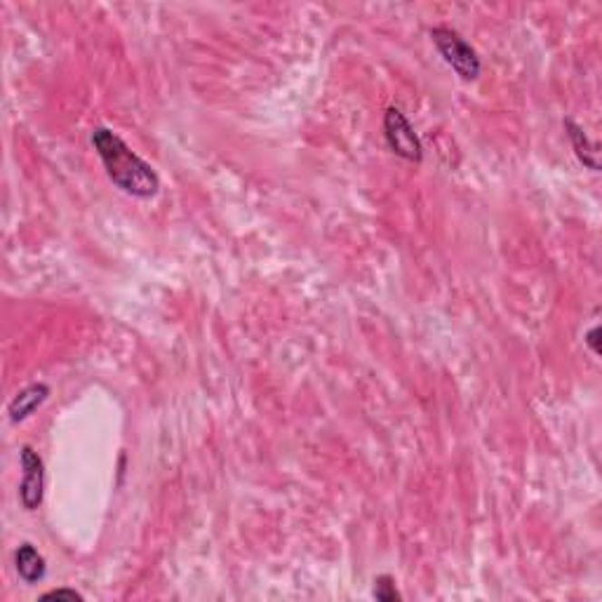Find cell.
Here are the masks:
<instances>
[{"mask_svg": "<svg viewBox=\"0 0 602 602\" xmlns=\"http://www.w3.org/2000/svg\"><path fill=\"white\" fill-rule=\"evenodd\" d=\"M92 146L104 162L109 180L132 198H153L160 191V177L141 156L109 128L92 130Z\"/></svg>", "mask_w": 602, "mask_h": 602, "instance_id": "1", "label": "cell"}, {"mask_svg": "<svg viewBox=\"0 0 602 602\" xmlns=\"http://www.w3.org/2000/svg\"><path fill=\"white\" fill-rule=\"evenodd\" d=\"M431 41H433L441 57L445 59L461 81H478V75L482 71L481 57L457 31L450 29V26H433L431 29Z\"/></svg>", "mask_w": 602, "mask_h": 602, "instance_id": "2", "label": "cell"}, {"mask_svg": "<svg viewBox=\"0 0 602 602\" xmlns=\"http://www.w3.org/2000/svg\"><path fill=\"white\" fill-rule=\"evenodd\" d=\"M384 137H386L388 149L393 150L395 156L405 158L410 162H422L423 158V146L422 140L417 137L412 122L400 109L391 106L384 113Z\"/></svg>", "mask_w": 602, "mask_h": 602, "instance_id": "3", "label": "cell"}, {"mask_svg": "<svg viewBox=\"0 0 602 602\" xmlns=\"http://www.w3.org/2000/svg\"><path fill=\"white\" fill-rule=\"evenodd\" d=\"M22 485H19V501L26 510H35L43 504L45 494V461L31 445L22 447Z\"/></svg>", "mask_w": 602, "mask_h": 602, "instance_id": "4", "label": "cell"}, {"mask_svg": "<svg viewBox=\"0 0 602 602\" xmlns=\"http://www.w3.org/2000/svg\"><path fill=\"white\" fill-rule=\"evenodd\" d=\"M50 398V386L43 382L31 384V386L22 388L7 405V414H10L12 423H22L24 419H29L38 407Z\"/></svg>", "mask_w": 602, "mask_h": 602, "instance_id": "5", "label": "cell"}, {"mask_svg": "<svg viewBox=\"0 0 602 602\" xmlns=\"http://www.w3.org/2000/svg\"><path fill=\"white\" fill-rule=\"evenodd\" d=\"M15 565H17V574L19 579L26 581V584H38V581L45 579L47 574V565L45 558L35 550L34 544H22L15 553Z\"/></svg>", "mask_w": 602, "mask_h": 602, "instance_id": "6", "label": "cell"}, {"mask_svg": "<svg viewBox=\"0 0 602 602\" xmlns=\"http://www.w3.org/2000/svg\"><path fill=\"white\" fill-rule=\"evenodd\" d=\"M565 130H568V137H569V141H572L577 158L584 162L586 168L593 170V172H597V170H600V160H597V144H593V141L588 140V134L584 132V128H581L579 122H574L572 118H565Z\"/></svg>", "mask_w": 602, "mask_h": 602, "instance_id": "7", "label": "cell"}, {"mask_svg": "<svg viewBox=\"0 0 602 602\" xmlns=\"http://www.w3.org/2000/svg\"><path fill=\"white\" fill-rule=\"evenodd\" d=\"M372 596L376 597L379 602H400L403 596L395 588V579L391 574H382V577H376L374 579V588H372Z\"/></svg>", "mask_w": 602, "mask_h": 602, "instance_id": "8", "label": "cell"}, {"mask_svg": "<svg viewBox=\"0 0 602 602\" xmlns=\"http://www.w3.org/2000/svg\"><path fill=\"white\" fill-rule=\"evenodd\" d=\"M41 600H64V602H83L85 600V596L83 593H78L75 588H54V591H47L43 593Z\"/></svg>", "mask_w": 602, "mask_h": 602, "instance_id": "9", "label": "cell"}, {"mask_svg": "<svg viewBox=\"0 0 602 602\" xmlns=\"http://www.w3.org/2000/svg\"><path fill=\"white\" fill-rule=\"evenodd\" d=\"M586 346L591 348L593 355H600V325H593L591 330H588V335H586Z\"/></svg>", "mask_w": 602, "mask_h": 602, "instance_id": "10", "label": "cell"}]
</instances>
